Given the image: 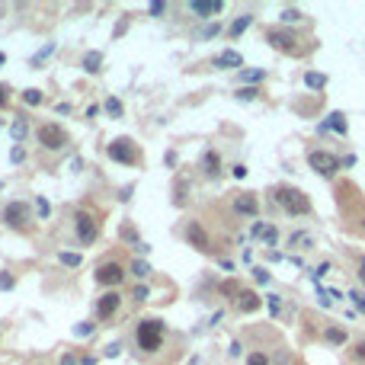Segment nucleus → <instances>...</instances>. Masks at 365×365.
<instances>
[{
  "mask_svg": "<svg viewBox=\"0 0 365 365\" xmlns=\"http://www.w3.org/2000/svg\"><path fill=\"white\" fill-rule=\"evenodd\" d=\"M276 202L282 205L288 215H308L311 212V199L304 196L301 189H291V186H279L276 189Z\"/></svg>",
  "mask_w": 365,
  "mask_h": 365,
  "instance_id": "obj_1",
  "label": "nucleus"
},
{
  "mask_svg": "<svg viewBox=\"0 0 365 365\" xmlns=\"http://www.w3.org/2000/svg\"><path fill=\"white\" fill-rule=\"evenodd\" d=\"M164 343V324L161 321H141L138 324V346L144 352H157Z\"/></svg>",
  "mask_w": 365,
  "mask_h": 365,
  "instance_id": "obj_2",
  "label": "nucleus"
},
{
  "mask_svg": "<svg viewBox=\"0 0 365 365\" xmlns=\"http://www.w3.org/2000/svg\"><path fill=\"white\" fill-rule=\"evenodd\" d=\"M39 141H42V148L48 151H61L67 144V131L58 125V122H45V125L39 128Z\"/></svg>",
  "mask_w": 365,
  "mask_h": 365,
  "instance_id": "obj_3",
  "label": "nucleus"
},
{
  "mask_svg": "<svg viewBox=\"0 0 365 365\" xmlns=\"http://www.w3.org/2000/svg\"><path fill=\"white\" fill-rule=\"evenodd\" d=\"M109 157L119 161V164H125V167L138 164V151H135V144H131L128 138H116L112 144H109Z\"/></svg>",
  "mask_w": 365,
  "mask_h": 365,
  "instance_id": "obj_4",
  "label": "nucleus"
},
{
  "mask_svg": "<svg viewBox=\"0 0 365 365\" xmlns=\"http://www.w3.org/2000/svg\"><path fill=\"white\" fill-rule=\"evenodd\" d=\"M308 164H311V170H317L321 176H333L336 170H339V161L333 154H327V151H311L308 154Z\"/></svg>",
  "mask_w": 365,
  "mask_h": 365,
  "instance_id": "obj_5",
  "label": "nucleus"
},
{
  "mask_svg": "<svg viewBox=\"0 0 365 365\" xmlns=\"http://www.w3.org/2000/svg\"><path fill=\"white\" fill-rule=\"evenodd\" d=\"M4 221L10 227H29V205L26 202H10L7 209H4Z\"/></svg>",
  "mask_w": 365,
  "mask_h": 365,
  "instance_id": "obj_6",
  "label": "nucleus"
},
{
  "mask_svg": "<svg viewBox=\"0 0 365 365\" xmlns=\"http://www.w3.org/2000/svg\"><path fill=\"white\" fill-rule=\"evenodd\" d=\"M74 224H77V237H80V243H93L96 240V221H93V215L90 212H77V218H74Z\"/></svg>",
  "mask_w": 365,
  "mask_h": 365,
  "instance_id": "obj_7",
  "label": "nucleus"
},
{
  "mask_svg": "<svg viewBox=\"0 0 365 365\" xmlns=\"http://www.w3.org/2000/svg\"><path fill=\"white\" fill-rule=\"evenodd\" d=\"M266 39H269V45L282 48V52H295V48H298V35L288 32V29H269Z\"/></svg>",
  "mask_w": 365,
  "mask_h": 365,
  "instance_id": "obj_8",
  "label": "nucleus"
},
{
  "mask_svg": "<svg viewBox=\"0 0 365 365\" xmlns=\"http://www.w3.org/2000/svg\"><path fill=\"white\" fill-rule=\"evenodd\" d=\"M122 276H125V272H122V266H119V263H106V266H100V272H96V282L112 288V285L122 282Z\"/></svg>",
  "mask_w": 365,
  "mask_h": 365,
  "instance_id": "obj_9",
  "label": "nucleus"
},
{
  "mask_svg": "<svg viewBox=\"0 0 365 365\" xmlns=\"http://www.w3.org/2000/svg\"><path fill=\"white\" fill-rule=\"evenodd\" d=\"M189 10H192L196 16H202V19H209V16H218V13H221L224 4H221V0H192Z\"/></svg>",
  "mask_w": 365,
  "mask_h": 365,
  "instance_id": "obj_10",
  "label": "nucleus"
},
{
  "mask_svg": "<svg viewBox=\"0 0 365 365\" xmlns=\"http://www.w3.org/2000/svg\"><path fill=\"white\" fill-rule=\"evenodd\" d=\"M116 311H119V291H106V295L96 301V314L106 321V317H112Z\"/></svg>",
  "mask_w": 365,
  "mask_h": 365,
  "instance_id": "obj_11",
  "label": "nucleus"
},
{
  "mask_svg": "<svg viewBox=\"0 0 365 365\" xmlns=\"http://www.w3.org/2000/svg\"><path fill=\"white\" fill-rule=\"evenodd\" d=\"M186 237H189V243H192V247H196V250H202V253L212 247V243H209V234H205V227H202L199 221H192V224H189Z\"/></svg>",
  "mask_w": 365,
  "mask_h": 365,
  "instance_id": "obj_12",
  "label": "nucleus"
},
{
  "mask_svg": "<svg viewBox=\"0 0 365 365\" xmlns=\"http://www.w3.org/2000/svg\"><path fill=\"white\" fill-rule=\"evenodd\" d=\"M234 209H237V215H257L260 212V202H257V196H250V192H240V196H234Z\"/></svg>",
  "mask_w": 365,
  "mask_h": 365,
  "instance_id": "obj_13",
  "label": "nucleus"
},
{
  "mask_svg": "<svg viewBox=\"0 0 365 365\" xmlns=\"http://www.w3.org/2000/svg\"><path fill=\"white\" fill-rule=\"evenodd\" d=\"M237 308H240V311H257V308H260V295H257V291H240Z\"/></svg>",
  "mask_w": 365,
  "mask_h": 365,
  "instance_id": "obj_14",
  "label": "nucleus"
},
{
  "mask_svg": "<svg viewBox=\"0 0 365 365\" xmlns=\"http://www.w3.org/2000/svg\"><path fill=\"white\" fill-rule=\"evenodd\" d=\"M321 128H333V131H339V135H346V116L343 112H330Z\"/></svg>",
  "mask_w": 365,
  "mask_h": 365,
  "instance_id": "obj_15",
  "label": "nucleus"
},
{
  "mask_svg": "<svg viewBox=\"0 0 365 365\" xmlns=\"http://www.w3.org/2000/svg\"><path fill=\"white\" fill-rule=\"evenodd\" d=\"M119 237H122V240H128V243H131V247H135V250H144V253H148V243H141V240H138L135 227H122V231H119Z\"/></svg>",
  "mask_w": 365,
  "mask_h": 365,
  "instance_id": "obj_16",
  "label": "nucleus"
},
{
  "mask_svg": "<svg viewBox=\"0 0 365 365\" xmlns=\"http://www.w3.org/2000/svg\"><path fill=\"white\" fill-rule=\"evenodd\" d=\"M202 164H205V173H209V176H218V170H221V164H218V154H215V151L205 154V157H202Z\"/></svg>",
  "mask_w": 365,
  "mask_h": 365,
  "instance_id": "obj_17",
  "label": "nucleus"
},
{
  "mask_svg": "<svg viewBox=\"0 0 365 365\" xmlns=\"http://www.w3.org/2000/svg\"><path fill=\"white\" fill-rule=\"evenodd\" d=\"M218 64H221V67H240V64H243V58H240L237 52H221Z\"/></svg>",
  "mask_w": 365,
  "mask_h": 365,
  "instance_id": "obj_18",
  "label": "nucleus"
},
{
  "mask_svg": "<svg viewBox=\"0 0 365 365\" xmlns=\"http://www.w3.org/2000/svg\"><path fill=\"white\" fill-rule=\"evenodd\" d=\"M250 22H253V16H250V13H243V16H237L234 22H231V35H234V39H237V35H240L243 29H247Z\"/></svg>",
  "mask_w": 365,
  "mask_h": 365,
  "instance_id": "obj_19",
  "label": "nucleus"
},
{
  "mask_svg": "<svg viewBox=\"0 0 365 365\" xmlns=\"http://www.w3.org/2000/svg\"><path fill=\"white\" fill-rule=\"evenodd\" d=\"M100 64H103V55L100 52H90L87 58H83V71H90V74H93V71H100Z\"/></svg>",
  "mask_w": 365,
  "mask_h": 365,
  "instance_id": "obj_20",
  "label": "nucleus"
},
{
  "mask_svg": "<svg viewBox=\"0 0 365 365\" xmlns=\"http://www.w3.org/2000/svg\"><path fill=\"white\" fill-rule=\"evenodd\" d=\"M304 83H308L311 90H324V87H327V77H324V74H314V71H311V74H304Z\"/></svg>",
  "mask_w": 365,
  "mask_h": 365,
  "instance_id": "obj_21",
  "label": "nucleus"
},
{
  "mask_svg": "<svg viewBox=\"0 0 365 365\" xmlns=\"http://www.w3.org/2000/svg\"><path fill=\"white\" fill-rule=\"evenodd\" d=\"M22 100H26V106H39V103H42V90H35V87H29L26 93H22Z\"/></svg>",
  "mask_w": 365,
  "mask_h": 365,
  "instance_id": "obj_22",
  "label": "nucleus"
},
{
  "mask_svg": "<svg viewBox=\"0 0 365 365\" xmlns=\"http://www.w3.org/2000/svg\"><path fill=\"white\" fill-rule=\"evenodd\" d=\"M327 339H330V343H336V346H343V343H346V333L339 330V327H330V330H327Z\"/></svg>",
  "mask_w": 365,
  "mask_h": 365,
  "instance_id": "obj_23",
  "label": "nucleus"
},
{
  "mask_svg": "<svg viewBox=\"0 0 365 365\" xmlns=\"http://www.w3.org/2000/svg\"><path fill=\"white\" fill-rule=\"evenodd\" d=\"M291 247H301V250H308L311 247V234H291Z\"/></svg>",
  "mask_w": 365,
  "mask_h": 365,
  "instance_id": "obj_24",
  "label": "nucleus"
},
{
  "mask_svg": "<svg viewBox=\"0 0 365 365\" xmlns=\"http://www.w3.org/2000/svg\"><path fill=\"white\" fill-rule=\"evenodd\" d=\"M58 260L64 263V266H80V253H67L64 250V253H58Z\"/></svg>",
  "mask_w": 365,
  "mask_h": 365,
  "instance_id": "obj_25",
  "label": "nucleus"
},
{
  "mask_svg": "<svg viewBox=\"0 0 365 365\" xmlns=\"http://www.w3.org/2000/svg\"><path fill=\"white\" fill-rule=\"evenodd\" d=\"M131 272H135L138 279H144V276H148V272H151V266H148V263H144V260H135V263H131Z\"/></svg>",
  "mask_w": 365,
  "mask_h": 365,
  "instance_id": "obj_26",
  "label": "nucleus"
},
{
  "mask_svg": "<svg viewBox=\"0 0 365 365\" xmlns=\"http://www.w3.org/2000/svg\"><path fill=\"white\" fill-rule=\"evenodd\" d=\"M35 212H39V218H48V215H52V205H48V199H35Z\"/></svg>",
  "mask_w": 365,
  "mask_h": 365,
  "instance_id": "obj_27",
  "label": "nucleus"
},
{
  "mask_svg": "<svg viewBox=\"0 0 365 365\" xmlns=\"http://www.w3.org/2000/svg\"><path fill=\"white\" fill-rule=\"evenodd\" d=\"M10 131H13V138H16V141H22V138H26V122H22V119H16Z\"/></svg>",
  "mask_w": 365,
  "mask_h": 365,
  "instance_id": "obj_28",
  "label": "nucleus"
},
{
  "mask_svg": "<svg viewBox=\"0 0 365 365\" xmlns=\"http://www.w3.org/2000/svg\"><path fill=\"white\" fill-rule=\"evenodd\" d=\"M257 87H243V90H237V100H257Z\"/></svg>",
  "mask_w": 365,
  "mask_h": 365,
  "instance_id": "obj_29",
  "label": "nucleus"
},
{
  "mask_svg": "<svg viewBox=\"0 0 365 365\" xmlns=\"http://www.w3.org/2000/svg\"><path fill=\"white\" fill-rule=\"evenodd\" d=\"M106 112L109 116H122V103L119 100H106Z\"/></svg>",
  "mask_w": 365,
  "mask_h": 365,
  "instance_id": "obj_30",
  "label": "nucleus"
},
{
  "mask_svg": "<svg viewBox=\"0 0 365 365\" xmlns=\"http://www.w3.org/2000/svg\"><path fill=\"white\" fill-rule=\"evenodd\" d=\"M52 52H55V45H45V48H42V52H39V55H35V58H32V64H42V61H45L48 55H52Z\"/></svg>",
  "mask_w": 365,
  "mask_h": 365,
  "instance_id": "obj_31",
  "label": "nucleus"
},
{
  "mask_svg": "<svg viewBox=\"0 0 365 365\" xmlns=\"http://www.w3.org/2000/svg\"><path fill=\"white\" fill-rule=\"evenodd\" d=\"M247 365H269V359H266L263 352H253V356L247 359Z\"/></svg>",
  "mask_w": 365,
  "mask_h": 365,
  "instance_id": "obj_32",
  "label": "nucleus"
},
{
  "mask_svg": "<svg viewBox=\"0 0 365 365\" xmlns=\"http://www.w3.org/2000/svg\"><path fill=\"white\" fill-rule=\"evenodd\" d=\"M279 311H282V301H279V295H269V314L276 317Z\"/></svg>",
  "mask_w": 365,
  "mask_h": 365,
  "instance_id": "obj_33",
  "label": "nucleus"
},
{
  "mask_svg": "<svg viewBox=\"0 0 365 365\" xmlns=\"http://www.w3.org/2000/svg\"><path fill=\"white\" fill-rule=\"evenodd\" d=\"M263 237H266V243L272 247V243L279 240V231H276V227H266V231H263Z\"/></svg>",
  "mask_w": 365,
  "mask_h": 365,
  "instance_id": "obj_34",
  "label": "nucleus"
},
{
  "mask_svg": "<svg viewBox=\"0 0 365 365\" xmlns=\"http://www.w3.org/2000/svg\"><path fill=\"white\" fill-rule=\"evenodd\" d=\"M349 298L356 301V308H359V311L365 314V295H359V291H349Z\"/></svg>",
  "mask_w": 365,
  "mask_h": 365,
  "instance_id": "obj_35",
  "label": "nucleus"
},
{
  "mask_svg": "<svg viewBox=\"0 0 365 365\" xmlns=\"http://www.w3.org/2000/svg\"><path fill=\"white\" fill-rule=\"evenodd\" d=\"M0 288H13V276H10V272H0Z\"/></svg>",
  "mask_w": 365,
  "mask_h": 365,
  "instance_id": "obj_36",
  "label": "nucleus"
},
{
  "mask_svg": "<svg viewBox=\"0 0 365 365\" xmlns=\"http://www.w3.org/2000/svg\"><path fill=\"white\" fill-rule=\"evenodd\" d=\"M22 157H26V151H22V148H13V151H10V161H13V164H22Z\"/></svg>",
  "mask_w": 365,
  "mask_h": 365,
  "instance_id": "obj_37",
  "label": "nucleus"
},
{
  "mask_svg": "<svg viewBox=\"0 0 365 365\" xmlns=\"http://www.w3.org/2000/svg\"><path fill=\"white\" fill-rule=\"evenodd\" d=\"M352 356H356L359 362H365V339H362V343H356V349H352Z\"/></svg>",
  "mask_w": 365,
  "mask_h": 365,
  "instance_id": "obj_38",
  "label": "nucleus"
},
{
  "mask_svg": "<svg viewBox=\"0 0 365 365\" xmlns=\"http://www.w3.org/2000/svg\"><path fill=\"white\" fill-rule=\"evenodd\" d=\"M253 279H257V282H269V272H266V269H260V266H257V269H253Z\"/></svg>",
  "mask_w": 365,
  "mask_h": 365,
  "instance_id": "obj_39",
  "label": "nucleus"
},
{
  "mask_svg": "<svg viewBox=\"0 0 365 365\" xmlns=\"http://www.w3.org/2000/svg\"><path fill=\"white\" fill-rule=\"evenodd\" d=\"M243 80H250V83H257V80H263V71H250V74H243Z\"/></svg>",
  "mask_w": 365,
  "mask_h": 365,
  "instance_id": "obj_40",
  "label": "nucleus"
},
{
  "mask_svg": "<svg viewBox=\"0 0 365 365\" xmlns=\"http://www.w3.org/2000/svg\"><path fill=\"white\" fill-rule=\"evenodd\" d=\"M298 16H301V13H298V10H285V13H282V19H285V22H295Z\"/></svg>",
  "mask_w": 365,
  "mask_h": 365,
  "instance_id": "obj_41",
  "label": "nucleus"
},
{
  "mask_svg": "<svg viewBox=\"0 0 365 365\" xmlns=\"http://www.w3.org/2000/svg\"><path fill=\"white\" fill-rule=\"evenodd\" d=\"M131 298H135V301H144V298H148V288H144V285H138V288H135V295H131Z\"/></svg>",
  "mask_w": 365,
  "mask_h": 365,
  "instance_id": "obj_42",
  "label": "nucleus"
},
{
  "mask_svg": "<svg viewBox=\"0 0 365 365\" xmlns=\"http://www.w3.org/2000/svg\"><path fill=\"white\" fill-rule=\"evenodd\" d=\"M324 272H330V263H321V266H317V269H314V279H321Z\"/></svg>",
  "mask_w": 365,
  "mask_h": 365,
  "instance_id": "obj_43",
  "label": "nucleus"
},
{
  "mask_svg": "<svg viewBox=\"0 0 365 365\" xmlns=\"http://www.w3.org/2000/svg\"><path fill=\"white\" fill-rule=\"evenodd\" d=\"M119 349H122V343H112V346L106 349V356H109V359H112V356H119Z\"/></svg>",
  "mask_w": 365,
  "mask_h": 365,
  "instance_id": "obj_44",
  "label": "nucleus"
},
{
  "mask_svg": "<svg viewBox=\"0 0 365 365\" xmlns=\"http://www.w3.org/2000/svg\"><path fill=\"white\" fill-rule=\"evenodd\" d=\"M234 176H237V179H243V176H247V167L237 164V167H234Z\"/></svg>",
  "mask_w": 365,
  "mask_h": 365,
  "instance_id": "obj_45",
  "label": "nucleus"
},
{
  "mask_svg": "<svg viewBox=\"0 0 365 365\" xmlns=\"http://www.w3.org/2000/svg\"><path fill=\"white\" fill-rule=\"evenodd\" d=\"M221 291H224V295H234L237 285H234V282H224V285H221Z\"/></svg>",
  "mask_w": 365,
  "mask_h": 365,
  "instance_id": "obj_46",
  "label": "nucleus"
},
{
  "mask_svg": "<svg viewBox=\"0 0 365 365\" xmlns=\"http://www.w3.org/2000/svg\"><path fill=\"white\" fill-rule=\"evenodd\" d=\"M90 330H93V327H90V324H80V327H77V336H87Z\"/></svg>",
  "mask_w": 365,
  "mask_h": 365,
  "instance_id": "obj_47",
  "label": "nucleus"
},
{
  "mask_svg": "<svg viewBox=\"0 0 365 365\" xmlns=\"http://www.w3.org/2000/svg\"><path fill=\"white\" fill-rule=\"evenodd\" d=\"M61 365H77V359H74V356H64V359H61Z\"/></svg>",
  "mask_w": 365,
  "mask_h": 365,
  "instance_id": "obj_48",
  "label": "nucleus"
},
{
  "mask_svg": "<svg viewBox=\"0 0 365 365\" xmlns=\"http://www.w3.org/2000/svg\"><path fill=\"white\" fill-rule=\"evenodd\" d=\"M4 103H7V87L0 83V106H4Z\"/></svg>",
  "mask_w": 365,
  "mask_h": 365,
  "instance_id": "obj_49",
  "label": "nucleus"
},
{
  "mask_svg": "<svg viewBox=\"0 0 365 365\" xmlns=\"http://www.w3.org/2000/svg\"><path fill=\"white\" fill-rule=\"evenodd\" d=\"M359 279H362V285H365V260H362V266H359Z\"/></svg>",
  "mask_w": 365,
  "mask_h": 365,
  "instance_id": "obj_50",
  "label": "nucleus"
},
{
  "mask_svg": "<svg viewBox=\"0 0 365 365\" xmlns=\"http://www.w3.org/2000/svg\"><path fill=\"white\" fill-rule=\"evenodd\" d=\"M4 61H7V58H4V52H0V64H4Z\"/></svg>",
  "mask_w": 365,
  "mask_h": 365,
  "instance_id": "obj_51",
  "label": "nucleus"
}]
</instances>
